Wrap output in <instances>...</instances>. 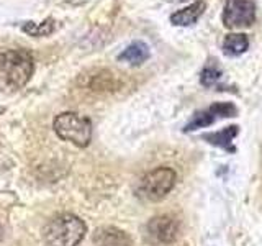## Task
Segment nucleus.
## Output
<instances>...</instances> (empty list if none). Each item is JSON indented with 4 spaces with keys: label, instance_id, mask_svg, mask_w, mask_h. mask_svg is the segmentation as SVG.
<instances>
[{
    "label": "nucleus",
    "instance_id": "6e6552de",
    "mask_svg": "<svg viewBox=\"0 0 262 246\" xmlns=\"http://www.w3.org/2000/svg\"><path fill=\"white\" fill-rule=\"evenodd\" d=\"M94 246H133V241L117 227H102L94 235Z\"/></svg>",
    "mask_w": 262,
    "mask_h": 246
},
{
    "label": "nucleus",
    "instance_id": "2eb2a0df",
    "mask_svg": "<svg viewBox=\"0 0 262 246\" xmlns=\"http://www.w3.org/2000/svg\"><path fill=\"white\" fill-rule=\"evenodd\" d=\"M0 238H2V227H0Z\"/></svg>",
    "mask_w": 262,
    "mask_h": 246
},
{
    "label": "nucleus",
    "instance_id": "0eeeda50",
    "mask_svg": "<svg viewBox=\"0 0 262 246\" xmlns=\"http://www.w3.org/2000/svg\"><path fill=\"white\" fill-rule=\"evenodd\" d=\"M236 115H237V107L233 102H216L207 107V109L196 112L192 117V120L185 125L184 131H193L196 128L210 127L221 118L236 117Z\"/></svg>",
    "mask_w": 262,
    "mask_h": 246
},
{
    "label": "nucleus",
    "instance_id": "dca6fc26",
    "mask_svg": "<svg viewBox=\"0 0 262 246\" xmlns=\"http://www.w3.org/2000/svg\"><path fill=\"white\" fill-rule=\"evenodd\" d=\"M180 2H184V0H180Z\"/></svg>",
    "mask_w": 262,
    "mask_h": 246
},
{
    "label": "nucleus",
    "instance_id": "7ed1b4c3",
    "mask_svg": "<svg viewBox=\"0 0 262 246\" xmlns=\"http://www.w3.org/2000/svg\"><path fill=\"white\" fill-rule=\"evenodd\" d=\"M53 128L61 139L79 148H85L92 139V121L76 112L59 113L54 118Z\"/></svg>",
    "mask_w": 262,
    "mask_h": 246
},
{
    "label": "nucleus",
    "instance_id": "ddd939ff",
    "mask_svg": "<svg viewBox=\"0 0 262 246\" xmlns=\"http://www.w3.org/2000/svg\"><path fill=\"white\" fill-rule=\"evenodd\" d=\"M221 76H223V71H221L218 61H210L200 72V82L205 87H213L218 84Z\"/></svg>",
    "mask_w": 262,
    "mask_h": 246
},
{
    "label": "nucleus",
    "instance_id": "9b49d317",
    "mask_svg": "<svg viewBox=\"0 0 262 246\" xmlns=\"http://www.w3.org/2000/svg\"><path fill=\"white\" fill-rule=\"evenodd\" d=\"M239 133V127L231 125V127H226L220 131H215V133H205L202 138L207 139V141L213 146H218V148H223V150L233 153L234 151V146H233V139L237 136Z\"/></svg>",
    "mask_w": 262,
    "mask_h": 246
},
{
    "label": "nucleus",
    "instance_id": "20e7f679",
    "mask_svg": "<svg viewBox=\"0 0 262 246\" xmlns=\"http://www.w3.org/2000/svg\"><path fill=\"white\" fill-rule=\"evenodd\" d=\"M177 174L172 168H156L139 180L136 187V195L144 202H159L174 189Z\"/></svg>",
    "mask_w": 262,
    "mask_h": 246
},
{
    "label": "nucleus",
    "instance_id": "f03ea898",
    "mask_svg": "<svg viewBox=\"0 0 262 246\" xmlns=\"http://www.w3.org/2000/svg\"><path fill=\"white\" fill-rule=\"evenodd\" d=\"M87 233L84 220L72 213H61L45 227V241L48 246H77Z\"/></svg>",
    "mask_w": 262,
    "mask_h": 246
},
{
    "label": "nucleus",
    "instance_id": "1a4fd4ad",
    "mask_svg": "<svg viewBox=\"0 0 262 246\" xmlns=\"http://www.w3.org/2000/svg\"><path fill=\"white\" fill-rule=\"evenodd\" d=\"M205 8H207V4L199 0V2H193L185 8H180L176 13L170 15V22L172 25H176V27H192L199 18L203 15Z\"/></svg>",
    "mask_w": 262,
    "mask_h": 246
},
{
    "label": "nucleus",
    "instance_id": "f257e3e1",
    "mask_svg": "<svg viewBox=\"0 0 262 246\" xmlns=\"http://www.w3.org/2000/svg\"><path fill=\"white\" fill-rule=\"evenodd\" d=\"M35 69V61L28 51L10 49L0 53V90L13 92L28 84Z\"/></svg>",
    "mask_w": 262,
    "mask_h": 246
},
{
    "label": "nucleus",
    "instance_id": "39448f33",
    "mask_svg": "<svg viewBox=\"0 0 262 246\" xmlns=\"http://www.w3.org/2000/svg\"><path fill=\"white\" fill-rule=\"evenodd\" d=\"M180 223L172 215L152 217L144 227V240L149 244H169L177 240Z\"/></svg>",
    "mask_w": 262,
    "mask_h": 246
},
{
    "label": "nucleus",
    "instance_id": "f8f14e48",
    "mask_svg": "<svg viewBox=\"0 0 262 246\" xmlns=\"http://www.w3.org/2000/svg\"><path fill=\"white\" fill-rule=\"evenodd\" d=\"M249 48V38L244 33H229L223 39V53L229 57L244 54Z\"/></svg>",
    "mask_w": 262,
    "mask_h": 246
},
{
    "label": "nucleus",
    "instance_id": "9d476101",
    "mask_svg": "<svg viewBox=\"0 0 262 246\" xmlns=\"http://www.w3.org/2000/svg\"><path fill=\"white\" fill-rule=\"evenodd\" d=\"M151 51L144 41H133L131 45H128L123 51L118 54V61L128 63L131 66H141L149 59Z\"/></svg>",
    "mask_w": 262,
    "mask_h": 246
},
{
    "label": "nucleus",
    "instance_id": "423d86ee",
    "mask_svg": "<svg viewBox=\"0 0 262 246\" xmlns=\"http://www.w3.org/2000/svg\"><path fill=\"white\" fill-rule=\"evenodd\" d=\"M256 20V5L252 0H226L223 23L231 30L249 28Z\"/></svg>",
    "mask_w": 262,
    "mask_h": 246
},
{
    "label": "nucleus",
    "instance_id": "4468645a",
    "mask_svg": "<svg viewBox=\"0 0 262 246\" xmlns=\"http://www.w3.org/2000/svg\"><path fill=\"white\" fill-rule=\"evenodd\" d=\"M23 31L30 33L31 36H48L49 33L54 31V20L48 18L46 22H43L41 25L28 22L27 25H23Z\"/></svg>",
    "mask_w": 262,
    "mask_h": 246
}]
</instances>
